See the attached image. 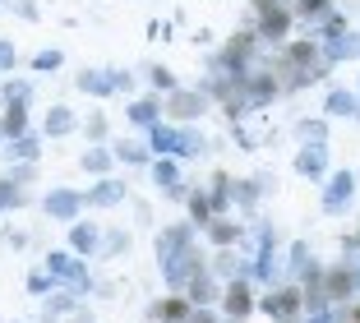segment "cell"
Here are the masks:
<instances>
[{
    "instance_id": "7",
    "label": "cell",
    "mask_w": 360,
    "mask_h": 323,
    "mask_svg": "<svg viewBox=\"0 0 360 323\" xmlns=\"http://www.w3.org/2000/svg\"><path fill=\"white\" fill-rule=\"evenodd\" d=\"M208 240H212V245H222V250H231L236 240H240V227H236L231 217H212L208 222Z\"/></svg>"
},
{
    "instance_id": "6",
    "label": "cell",
    "mask_w": 360,
    "mask_h": 323,
    "mask_svg": "<svg viewBox=\"0 0 360 323\" xmlns=\"http://www.w3.org/2000/svg\"><path fill=\"white\" fill-rule=\"evenodd\" d=\"M79 203H84V198L79 194H70V189H56V194H46V213H51V217H60V222H70L79 213Z\"/></svg>"
},
{
    "instance_id": "2",
    "label": "cell",
    "mask_w": 360,
    "mask_h": 323,
    "mask_svg": "<svg viewBox=\"0 0 360 323\" xmlns=\"http://www.w3.org/2000/svg\"><path fill=\"white\" fill-rule=\"evenodd\" d=\"M255 305L259 300L250 296V281H245V277H236V281H226V286H222V314H226V323H240Z\"/></svg>"
},
{
    "instance_id": "27",
    "label": "cell",
    "mask_w": 360,
    "mask_h": 323,
    "mask_svg": "<svg viewBox=\"0 0 360 323\" xmlns=\"http://www.w3.org/2000/svg\"><path fill=\"white\" fill-rule=\"evenodd\" d=\"M106 134V120L102 115H93V120H88V139H102Z\"/></svg>"
},
{
    "instance_id": "4",
    "label": "cell",
    "mask_w": 360,
    "mask_h": 323,
    "mask_svg": "<svg viewBox=\"0 0 360 323\" xmlns=\"http://www.w3.org/2000/svg\"><path fill=\"white\" fill-rule=\"evenodd\" d=\"M46 277L51 281H65V286H88V272H84V263L75 259V254H51L46 259Z\"/></svg>"
},
{
    "instance_id": "21",
    "label": "cell",
    "mask_w": 360,
    "mask_h": 323,
    "mask_svg": "<svg viewBox=\"0 0 360 323\" xmlns=\"http://www.w3.org/2000/svg\"><path fill=\"white\" fill-rule=\"evenodd\" d=\"M84 167L88 171H106V167H111V157H106L102 148H93V153H84Z\"/></svg>"
},
{
    "instance_id": "26",
    "label": "cell",
    "mask_w": 360,
    "mask_h": 323,
    "mask_svg": "<svg viewBox=\"0 0 360 323\" xmlns=\"http://www.w3.org/2000/svg\"><path fill=\"white\" fill-rule=\"evenodd\" d=\"M32 65H37V70H56V65H60V56H56V51H42Z\"/></svg>"
},
{
    "instance_id": "1",
    "label": "cell",
    "mask_w": 360,
    "mask_h": 323,
    "mask_svg": "<svg viewBox=\"0 0 360 323\" xmlns=\"http://www.w3.org/2000/svg\"><path fill=\"white\" fill-rule=\"evenodd\" d=\"M259 310H264L273 323H291L300 310H305V291H300V286H273V291L259 300Z\"/></svg>"
},
{
    "instance_id": "23",
    "label": "cell",
    "mask_w": 360,
    "mask_h": 323,
    "mask_svg": "<svg viewBox=\"0 0 360 323\" xmlns=\"http://www.w3.org/2000/svg\"><path fill=\"white\" fill-rule=\"evenodd\" d=\"M65 310H75V296H70V291L51 296V314H65Z\"/></svg>"
},
{
    "instance_id": "8",
    "label": "cell",
    "mask_w": 360,
    "mask_h": 323,
    "mask_svg": "<svg viewBox=\"0 0 360 323\" xmlns=\"http://www.w3.org/2000/svg\"><path fill=\"white\" fill-rule=\"evenodd\" d=\"M167 111L176 115V120H190L194 111H203V97L199 93H171V102H167Z\"/></svg>"
},
{
    "instance_id": "11",
    "label": "cell",
    "mask_w": 360,
    "mask_h": 323,
    "mask_svg": "<svg viewBox=\"0 0 360 323\" xmlns=\"http://www.w3.org/2000/svg\"><path fill=\"white\" fill-rule=\"evenodd\" d=\"M351 189H356V180H351V176H338V180L328 185V198H323V208H328V213H338L342 203L351 198Z\"/></svg>"
},
{
    "instance_id": "9",
    "label": "cell",
    "mask_w": 360,
    "mask_h": 323,
    "mask_svg": "<svg viewBox=\"0 0 360 323\" xmlns=\"http://www.w3.org/2000/svg\"><path fill=\"white\" fill-rule=\"evenodd\" d=\"M296 171H300V176H323V148L305 144V148H300V157H296Z\"/></svg>"
},
{
    "instance_id": "24",
    "label": "cell",
    "mask_w": 360,
    "mask_h": 323,
    "mask_svg": "<svg viewBox=\"0 0 360 323\" xmlns=\"http://www.w3.org/2000/svg\"><path fill=\"white\" fill-rule=\"evenodd\" d=\"M5 97L10 102H28V84H5Z\"/></svg>"
},
{
    "instance_id": "22",
    "label": "cell",
    "mask_w": 360,
    "mask_h": 323,
    "mask_svg": "<svg viewBox=\"0 0 360 323\" xmlns=\"http://www.w3.org/2000/svg\"><path fill=\"white\" fill-rule=\"evenodd\" d=\"M10 157H23V162H32V157H37V139H19Z\"/></svg>"
},
{
    "instance_id": "10",
    "label": "cell",
    "mask_w": 360,
    "mask_h": 323,
    "mask_svg": "<svg viewBox=\"0 0 360 323\" xmlns=\"http://www.w3.org/2000/svg\"><path fill=\"white\" fill-rule=\"evenodd\" d=\"M79 88H84V93H97V97H102V93H116V74H79Z\"/></svg>"
},
{
    "instance_id": "20",
    "label": "cell",
    "mask_w": 360,
    "mask_h": 323,
    "mask_svg": "<svg viewBox=\"0 0 360 323\" xmlns=\"http://www.w3.org/2000/svg\"><path fill=\"white\" fill-rule=\"evenodd\" d=\"M328 111H333V115L356 111V97H351V93H333V97H328Z\"/></svg>"
},
{
    "instance_id": "12",
    "label": "cell",
    "mask_w": 360,
    "mask_h": 323,
    "mask_svg": "<svg viewBox=\"0 0 360 323\" xmlns=\"http://www.w3.org/2000/svg\"><path fill=\"white\" fill-rule=\"evenodd\" d=\"M125 198V185H116V180H102V185L88 194V203H97V208H111V203H120Z\"/></svg>"
},
{
    "instance_id": "14",
    "label": "cell",
    "mask_w": 360,
    "mask_h": 323,
    "mask_svg": "<svg viewBox=\"0 0 360 323\" xmlns=\"http://www.w3.org/2000/svg\"><path fill=\"white\" fill-rule=\"evenodd\" d=\"M291 14H296V19H323V14H328V0H296V5H291Z\"/></svg>"
},
{
    "instance_id": "19",
    "label": "cell",
    "mask_w": 360,
    "mask_h": 323,
    "mask_svg": "<svg viewBox=\"0 0 360 323\" xmlns=\"http://www.w3.org/2000/svg\"><path fill=\"white\" fill-rule=\"evenodd\" d=\"M153 176H158V185H167V189H176L180 180H176V167H171V162H158V167H153Z\"/></svg>"
},
{
    "instance_id": "5",
    "label": "cell",
    "mask_w": 360,
    "mask_h": 323,
    "mask_svg": "<svg viewBox=\"0 0 360 323\" xmlns=\"http://www.w3.org/2000/svg\"><path fill=\"white\" fill-rule=\"evenodd\" d=\"M190 310H194V305L185 300V296H171V300L153 305V319H158V323H185V319H190Z\"/></svg>"
},
{
    "instance_id": "28",
    "label": "cell",
    "mask_w": 360,
    "mask_h": 323,
    "mask_svg": "<svg viewBox=\"0 0 360 323\" xmlns=\"http://www.w3.org/2000/svg\"><path fill=\"white\" fill-rule=\"evenodd\" d=\"M153 84L158 88H176V79H171V70H153Z\"/></svg>"
},
{
    "instance_id": "16",
    "label": "cell",
    "mask_w": 360,
    "mask_h": 323,
    "mask_svg": "<svg viewBox=\"0 0 360 323\" xmlns=\"http://www.w3.org/2000/svg\"><path fill=\"white\" fill-rule=\"evenodd\" d=\"M97 240H102V236H97V227H75V250L79 254H93Z\"/></svg>"
},
{
    "instance_id": "32",
    "label": "cell",
    "mask_w": 360,
    "mask_h": 323,
    "mask_svg": "<svg viewBox=\"0 0 360 323\" xmlns=\"http://www.w3.org/2000/svg\"><path fill=\"white\" fill-rule=\"evenodd\" d=\"M250 5H255L259 14H268V10H277V5H282V0H250Z\"/></svg>"
},
{
    "instance_id": "15",
    "label": "cell",
    "mask_w": 360,
    "mask_h": 323,
    "mask_svg": "<svg viewBox=\"0 0 360 323\" xmlns=\"http://www.w3.org/2000/svg\"><path fill=\"white\" fill-rule=\"evenodd\" d=\"M116 157H120V162H143V157H148V148L139 144V139H120V144H116Z\"/></svg>"
},
{
    "instance_id": "13",
    "label": "cell",
    "mask_w": 360,
    "mask_h": 323,
    "mask_svg": "<svg viewBox=\"0 0 360 323\" xmlns=\"http://www.w3.org/2000/svg\"><path fill=\"white\" fill-rule=\"evenodd\" d=\"M70 129H75V115L65 111V106H56V111L46 115V134H51V139H60V134H70Z\"/></svg>"
},
{
    "instance_id": "31",
    "label": "cell",
    "mask_w": 360,
    "mask_h": 323,
    "mask_svg": "<svg viewBox=\"0 0 360 323\" xmlns=\"http://www.w3.org/2000/svg\"><path fill=\"white\" fill-rule=\"evenodd\" d=\"M28 291H46V272H32V277H28Z\"/></svg>"
},
{
    "instance_id": "3",
    "label": "cell",
    "mask_w": 360,
    "mask_h": 323,
    "mask_svg": "<svg viewBox=\"0 0 360 323\" xmlns=\"http://www.w3.org/2000/svg\"><path fill=\"white\" fill-rule=\"evenodd\" d=\"M291 23H296L291 5H277V10L259 14V28H255V37H259V42H286V32H291Z\"/></svg>"
},
{
    "instance_id": "25",
    "label": "cell",
    "mask_w": 360,
    "mask_h": 323,
    "mask_svg": "<svg viewBox=\"0 0 360 323\" xmlns=\"http://www.w3.org/2000/svg\"><path fill=\"white\" fill-rule=\"evenodd\" d=\"M185 323H222V319H217L212 310H190V319H185Z\"/></svg>"
},
{
    "instance_id": "17",
    "label": "cell",
    "mask_w": 360,
    "mask_h": 323,
    "mask_svg": "<svg viewBox=\"0 0 360 323\" xmlns=\"http://www.w3.org/2000/svg\"><path fill=\"white\" fill-rule=\"evenodd\" d=\"M129 120H134V125H153V120H158V102H134L129 106Z\"/></svg>"
},
{
    "instance_id": "29",
    "label": "cell",
    "mask_w": 360,
    "mask_h": 323,
    "mask_svg": "<svg viewBox=\"0 0 360 323\" xmlns=\"http://www.w3.org/2000/svg\"><path fill=\"white\" fill-rule=\"evenodd\" d=\"M10 65H14V46L0 42V70H10Z\"/></svg>"
},
{
    "instance_id": "30",
    "label": "cell",
    "mask_w": 360,
    "mask_h": 323,
    "mask_svg": "<svg viewBox=\"0 0 360 323\" xmlns=\"http://www.w3.org/2000/svg\"><path fill=\"white\" fill-rule=\"evenodd\" d=\"M116 250H125V236H120V231H116V236H106V254H116Z\"/></svg>"
},
{
    "instance_id": "18",
    "label": "cell",
    "mask_w": 360,
    "mask_h": 323,
    "mask_svg": "<svg viewBox=\"0 0 360 323\" xmlns=\"http://www.w3.org/2000/svg\"><path fill=\"white\" fill-rule=\"evenodd\" d=\"M14 203H23L19 185H14V180H0V208H14Z\"/></svg>"
}]
</instances>
